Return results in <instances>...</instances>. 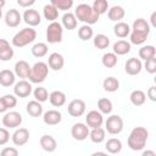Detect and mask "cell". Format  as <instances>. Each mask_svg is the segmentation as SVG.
<instances>
[{
	"label": "cell",
	"mask_w": 156,
	"mask_h": 156,
	"mask_svg": "<svg viewBox=\"0 0 156 156\" xmlns=\"http://www.w3.org/2000/svg\"><path fill=\"white\" fill-rule=\"evenodd\" d=\"M98 108L100 113H105V115H110L112 112V101L107 98H101L98 101Z\"/></svg>",
	"instance_id": "e575fe53"
},
{
	"label": "cell",
	"mask_w": 156,
	"mask_h": 156,
	"mask_svg": "<svg viewBox=\"0 0 156 156\" xmlns=\"http://www.w3.org/2000/svg\"><path fill=\"white\" fill-rule=\"evenodd\" d=\"M93 44L96 49L99 50H104L106 48H108L110 45V38L105 34H96L93 39Z\"/></svg>",
	"instance_id": "d6a6232c"
},
{
	"label": "cell",
	"mask_w": 156,
	"mask_h": 156,
	"mask_svg": "<svg viewBox=\"0 0 156 156\" xmlns=\"http://www.w3.org/2000/svg\"><path fill=\"white\" fill-rule=\"evenodd\" d=\"M126 15V11L122 6H118V5H115L112 6L108 11H107V16H108V20L110 21H113V22H121V20Z\"/></svg>",
	"instance_id": "44dd1931"
},
{
	"label": "cell",
	"mask_w": 156,
	"mask_h": 156,
	"mask_svg": "<svg viewBox=\"0 0 156 156\" xmlns=\"http://www.w3.org/2000/svg\"><path fill=\"white\" fill-rule=\"evenodd\" d=\"M22 20L32 28V27H35V26L40 24V22H41V16H40V13H39L37 10H34V9H27V10L23 12Z\"/></svg>",
	"instance_id": "7c38bea8"
},
{
	"label": "cell",
	"mask_w": 156,
	"mask_h": 156,
	"mask_svg": "<svg viewBox=\"0 0 156 156\" xmlns=\"http://www.w3.org/2000/svg\"><path fill=\"white\" fill-rule=\"evenodd\" d=\"M78 37H79V39H82L83 41H87V40L91 39V38L94 37V30H93V28H91L90 26L83 24V26L79 27V29H78Z\"/></svg>",
	"instance_id": "8d00e7d4"
},
{
	"label": "cell",
	"mask_w": 156,
	"mask_h": 156,
	"mask_svg": "<svg viewBox=\"0 0 156 156\" xmlns=\"http://www.w3.org/2000/svg\"><path fill=\"white\" fill-rule=\"evenodd\" d=\"M43 121L48 126H56L62 121V115L57 110H49V111L44 112Z\"/></svg>",
	"instance_id": "e0dca14e"
},
{
	"label": "cell",
	"mask_w": 156,
	"mask_h": 156,
	"mask_svg": "<svg viewBox=\"0 0 156 156\" xmlns=\"http://www.w3.org/2000/svg\"><path fill=\"white\" fill-rule=\"evenodd\" d=\"M141 69H143V63H141L140 58H136V57L128 58L124 65V71L129 76H136L141 72Z\"/></svg>",
	"instance_id": "4fadbf2b"
},
{
	"label": "cell",
	"mask_w": 156,
	"mask_h": 156,
	"mask_svg": "<svg viewBox=\"0 0 156 156\" xmlns=\"http://www.w3.org/2000/svg\"><path fill=\"white\" fill-rule=\"evenodd\" d=\"M0 156H18V150L16 147L7 146L0 151Z\"/></svg>",
	"instance_id": "bcb514c9"
},
{
	"label": "cell",
	"mask_w": 156,
	"mask_h": 156,
	"mask_svg": "<svg viewBox=\"0 0 156 156\" xmlns=\"http://www.w3.org/2000/svg\"><path fill=\"white\" fill-rule=\"evenodd\" d=\"M150 21H151V26H152V27H156V11H155V12H152Z\"/></svg>",
	"instance_id": "db71d44e"
},
{
	"label": "cell",
	"mask_w": 156,
	"mask_h": 156,
	"mask_svg": "<svg viewBox=\"0 0 156 156\" xmlns=\"http://www.w3.org/2000/svg\"><path fill=\"white\" fill-rule=\"evenodd\" d=\"M90 156H110V155L106 152H102V151H96V152H93Z\"/></svg>",
	"instance_id": "11a10c76"
},
{
	"label": "cell",
	"mask_w": 156,
	"mask_h": 156,
	"mask_svg": "<svg viewBox=\"0 0 156 156\" xmlns=\"http://www.w3.org/2000/svg\"><path fill=\"white\" fill-rule=\"evenodd\" d=\"M89 132L90 129L88 128V126L85 123H74L72 126V129H71V134L73 136L74 140H78V141H83L85 140L88 136H89Z\"/></svg>",
	"instance_id": "30bf717a"
},
{
	"label": "cell",
	"mask_w": 156,
	"mask_h": 156,
	"mask_svg": "<svg viewBox=\"0 0 156 156\" xmlns=\"http://www.w3.org/2000/svg\"><path fill=\"white\" fill-rule=\"evenodd\" d=\"M130 49H132V45L127 40H118V41H116L113 44V54L116 56L126 55V54H128L130 51Z\"/></svg>",
	"instance_id": "cb8c5ba5"
},
{
	"label": "cell",
	"mask_w": 156,
	"mask_h": 156,
	"mask_svg": "<svg viewBox=\"0 0 156 156\" xmlns=\"http://www.w3.org/2000/svg\"><path fill=\"white\" fill-rule=\"evenodd\" d=\"M130 30L138 32V33H144V34H150V24L144 18H136V20H134Z\"/></svg>",
	"instance_id": "603a6c76"
},
{
	"label": "cell",
	"mask_w": 156,
	"mask_h": 156,
	"mask_svg": "<svg viewBox=\"0 0 156 156\" xmlns=\"http://www.w3.org/2000/svg\"><path fill=\"white\" fill-rule=\"evenodd\" d=\"M147 138H149V132H147L146 128H144V127H135L130 132L127 143H128V146L132 150L139 151V150H143L145 147Z\"/></svg>",
	"instance_id": "6da1fadb"
},
{
	"label": "cell",
	"mask_w": 156,
	"mask_h": 156,
	"mask_svg": "<svg viewBox=\"0 0 156 156\" xmlns=\"http://www.w3.org/2000/svg\"><path fill=\"white\" fill-rule=\"evenodd\" d=\"M26 111L32 117H39V116L43 115V106H41L40 102H38L35 100H32L26 105Z\"/></svg>",
	"instance_id": "d4e9b609"
},
{
	"label": "cell",
	"mask_w": 156,
	"mask_h": 156,
	"mask_svg": "<svg viewBox=\"0 0 156 156\" xmlns=\"http://www.w3.org/2000/svg\"><path fill=\"white\" fill-rule=\"evenodd\" d=\"M9 46H10V43L6 39L0 38V51L4 50V49H6V48H9Z\"/></svg>",
	"instance_id": "f907efd6"
},
{
	"label": "cell",
	"mask_w": 156,
	"mask_h": 156,
	"mask_svg": "<svg viewBox=\"0 0 156 156\" xmlns=\"http://www.w3.org/2000/svg\"><path fill=\"white\" fill-rule=\"evenodd\" d=\"M113 33L118 38H127L130 34V27L126 22H117L113 27Z\"/></svg>",
	"instance_id": "4316f807"
},
{
	"label": "cell",
	"mask_w": 156,
	"mask_h": 156,
	"mask_svg": "<svg viewBox=\"0 0 156 156\" xmlns=\"http://www.w3.org/2000/svg\"><path fill=\"white\" fill-rule=\"evenodd\" d=\"M15 80H16V76L12 71L10 69L0 71V84L2 87H11L12 84H15Z\"/></svg>",
	"instance_id": "484cf974"
},
{
	"label": "cell",
	"mask_w": 156,
	"mask_h": 156,
	"mask_svg": "<svg viewBox=\"0 0 156 156\" xmlns=\"http://www.w3.org/2000/svg\"><path fill=\"white\" fill-rule=\"evenodd\" d=\"M15 76L20 77V78H28L29 73H30V66L27 61L24 60H20L15 63Z\"/></svg>",
	"instance_id": "d6986e66"
},
{
	"label": "cell",
	"mask_w": 156,
	"mask_h": 156,
	"mask_svg": "<svg viewBox=\"0 0 156 156\" xmlns=\"http://www.w3.org/2000/svg\"><path fill=\"white\" fill-rule=\"evenodd\" d=\"M61 21H62L61 26L65 27V28L68 29V30H73V29L77 28L78 21H77V18H76L74 13H72V12H66V13L62 16V20H61Z\"/></svg>",
	"instance_id": "7402d4cb"
},
{
	"label": "cell",
	"mask_w": 156,
	"mask_h": 156,
	"mask_svg": "<svg viewBox=\"0 0 156 156\" xmlns=\"http://www.w3.org/2000/svg\"><path fill=\"white\" fill-rule=\"evenodd\" d=\"M33 95H34V98H35V101H38V102H45L48 99H49V93H48V90H46V88H44V87H38V88H35L34 90H33Z\"/></svg>",
	"instance_id": "ab89813d"
},
{
	"label": "cell",
	"mask_w": 156,
	"mask_h": 156,
	"mask_svg": "<svg viewBox=\"0 0 156 156\" xmlns=\"http://www.w3.org/2000/svg\"><path fill=\"white\" fill-rule=\"evenodd\" d=\"M144 67H145L146 72H149L150 74H154L156 72V57H152V58L146 60Z\"/></svg>",
	"instance_id": "f6af8a7d"
},
{
	"label": "cell",
	"mask_w": 156,
	"mask_h": 156,
	"mask_svg": "<svg viewBox=\"0 0 156 156\" xmlns=\"http://www.w3.org/2000/svg\"><path fill=\"white\" fill-rule=\"evenodd\" d=\"M129 99H130V102H132L134 106H141V105H144L145 101H146V94H145L143 90L136 89V90H133V91L130 93Z\"/></svg>",
	"instance_id": "83f0119b"
},
{
	"label": "cell",
	"mask_w": 156,
	"mask_h": 156,
	"mask_svg": "<svg viewBox=\"0 0 156 156\" xmlns=\"http://www.w3.org/2000/svg\"><path fill=\"white\" fill-rule=\"evenodd\" d=\"M105 147H106L107 152H110V154H112V155L118 154V152H121V150H122V141H121L119 139H117V138H111V139H108V140L106 141Z\"/></svg>",
	"instance_id": "f546056e"
},
{
	"label": "cell",
	"mask_w": 156,
	"mask_h": 156,
	"mask_svg": "<svg viewBox=\"0 0 156 156\" xmlns=\"http://www.w3.org/2000/svg\"><path fill=\"white\" fill-rule=\"evenodd\" d=\"M21 21H22V16H21L20 11L16 10V9L9 10L5 15V23H6L7 27L15 28L21 23Z\"/></svg>",
	"instance_id": "9a60e30c"
},
{
	"label": "cell",
	"mask_w": 156,
	"mask_h": 156,
	"mask_svg": "<svg viewBox=\"0 0 156 156\" xmlns=\"http://www.w3.org/2000/svg\"><path fill=\"white\" fill-rule=\"evenodd\" d=\"M105 135H106V132L104 128L99 127V128H94L89 132V138L93 143L95 144H100L105 140Z\"/></svg>",
	"instance_id": "1f68e13d"
},
{
	"label": "cell",
	"mask_w": 156,
	"mask_h": 156,
	"mask_svg": "<svg viewBox=\"0 0 156 156\" xmlns=\"http://www.w3.org/2000/svg\"><path fill=\"white\" fill-rule=\"evenodd\" d=\"M6 111H7V108H6V106H5L4 101H2V99L0 98V113H4V112H6Z\"/></svg>",
	"instance_id": "f5cc1de1"
},
{
	"label": "cell",
	"mask_w": 156,
	"mask_h": 156,
	"mask_svg": "<svg viewBox=\"0 0 156 156\" xmlns=\"http://www.w3.org/2000/svg\"><path fill=\"white\" fill-rule=\"evenodd\" d=\"M105 127H106L107 133L112 135L119 134L123 130V119L118 115H111L110 117H107L105 122Z\"/></svg>",
	"instance_id": "8992f818"
},
{
	"label": "cell",
	"mask_w": 156,
	"mask_h": 156,
	"mask_svg": "<svg viewBox=\"0 0 156 156\" xmlns=\"http://www.w3.org/2000/svg\"><path fill=\"white\" fill-rule=\"evenodd\" d=\"M149 34H144V33H138V32H133L130 30V34H129V39H130V44H134V45H141L146 41Z\"/></svg>",
	"instance_id": "f35d334b"
},
{
	"label": "cell",
	"mask_w": 156,
	"mask_h": 156,
	"mask_svg": "<svg viewBox=\"0 0 156 156\" xmlns=\"http://www.w3.org/2000/svg\"><path fill=\"white\" fill-rule=\"evenodd\" d=\"M13 55H15L13 49L11 46H9V48H6V49L0 51V60L1 61H10L13 57Z\"/></svg>",
	"instance_id": "ee69618b"
},
{
	"label": "cell",
	"mask_w": 156,
	"mask_h": 156,
	"mask_svg": "<svg viewBox=\"0 0 156 156\" xmlns=\"http://www.w3.org/2000/svg\"><path fill=\"white\" fill-rule=\"evenodd\" d=\"M102 88H104V90H106L108 93H115L119 88V82H118L117 78H115L112 76L111 77H107L102 82Z\"/></svg>",
	"instance_id": "f1b7e54d"
},
{
	"label": "cell",
	"mask_w": 156,
	"mask_h": 156,
	"mask_svg": "<svg viewBox=\"0 0 156 156\" xmlns=\"http://www.w3.org/2000/svg\"><path fill=\"white\" fill-rule=\"evenodd\" d=\"M50 4L54 5L57 10L67 11L73 6V0H51Z\"/></svg>",
	"instance_id": "b9f144b4"
},
{
	"label": "cell",
	"mask_w": 156,
	"mask_h": 156,
	"mask_svg": "<svg viewBox=\"0 0 156 156\" xmlns=\"http://www.w3.org/2000/svg\"><path fill=\"white\" fill-rule=\"evenodd\" d=\"M39 143H40L41 149H43L44 151H46V152H54V151L56 150V147H57V141H56V139H55L52 135H50V134H44V135L40 138Z\"/></svg>",
	"instance_id": "ac0fdd59"
},
{
	"label": "cell",
	"mask_w": 156,
	"mask_h": 156,
	"mask_svg": "<svg viewBox=\"0 0 156 156\" xmlns=\"http://www.w3.org/2000/svg\"><path fill=\"white\" fill-rule=\"evenodd\" d=\"M22 115L17 111H10V112H6L2 117V124L4 127L7 129V128H17L21 126L22 123Z\"/></svg>",
	"instance_id": "52a82bcc"
},
{
	"label": "cell",
	"mask_w": 156,
	"mask_h": 156,
	"mask_svg": "<svg viewBox=\"0 0 156 156\" xmlns=\"http://www.w3.org/2000/svg\"><path fill=\"white\" fill-rule=\"evenodd\" d=\"M10 140V133L6 128H0V145H5Z\"/></svg>",
	"instance_id": "7dc6e473"
},
{
	"label": "cell",
	"mask_w": 156,
	"mask_h": 156,
	"mask_svg": "<svg viewBox=\"0 0 156 156\" xmlns=\"http://www.w3.org/2000/svg\"><path fill=\"white\" fill-rule=\"evenodd\" d=\"M34 0H17V4L21 6V7H28L29 9V6H32V5H34Z\"/></svg>",
	"instance_id": "681fc988"
},
{
	"label": "cell",
	"mask_w": 156,
	"mask_h": 156,
	"mask_svg": "<svg viewBox=\"0 0 156 156\" xmlns=\"http://www.w3.org/2000/svg\"><path fill=\"white\" fill-rule=\"evenodd\" d=\"M49 100H50V104L55 107H61L66 104V94L63 91H60V90H55L52 93L49 94Z\"/></svg>",
	"instance_id": "ffe728a7"
},
{
	"label": "cell",
	"mask_w": 156,
	"mask_h": 156,
	"mask_svg": "<svg viewBox=\"0 0 156 156\" xmlns=\"http://www.w3.org/2000/svg\"><path fill=\"white\" fill-rule=\"evenodd\" d=\"M93 10L100 16L105 12H107V9H108V2L106 0H95L93 2Z\"/></svg>",
	"instance_id": "60d3db41"
},
{
	"label": "cell",
	"mask_w": 156,
	"mask_h": 156,
	"mask_svg": "<svg viewBox=\"0 0 156 156\" xmlns=\"http://www.w3.org/2000/svg\"><path fill=\"white\" fill-rule=\"evenodd\" d=\"M30 51H32V55L34 57H39V58L44 57L48 54V45L45 43H37L32 46Z\"/></svg>",
	"instance_id": "d590c367"
},
{
	"label": "cell",
	"mask_w": 156,
	"mask_h": 156,
	"mask_svg": "<svg viewBox=\"0 0 156 156\" xmlns=\"http://www.w3.org/2000/svg\"><path fill=\"white\" fill-rule=\"evenodd\" d=\"M37 38V32L35 29L30 28V27H27V28H23L21 29L20 32H17L13 38H12V45L16 46V48H23V46H27L28 44L33 43Z\"/></svg>",
	"instance_id": "3957f363"
},
{
	"label": "cell",
	"mask_w": 156,
	"mask_h": 156,
	"mask_svg": "<svg viewBox=\"0 0 156 156\" xmlns=\"http://www.w3.org/2000/svg\"><path fill=\"white\" fill-rule=\"evenodd\" d=\"M101 62L106 68H112L117 65V56L113 52H106L102 55Z\"/></svg>",
	"instance_id": "74e56055"
},
{
	"label": "cell",
	"mask_w": 156,
	"mask_h": 156,
	"mask_svg": "<svg viewBox=\"0 0 156 156\" xmlns=\"http://www.w3.org/2000/svg\"><path fill=\"white\" fill-rule=\"evenodd\" d=\"M146 95L151 101H156V87H150Z\"/></svg>",
	"instance_id": "c3c4849f"
},
{
	"label": "cell",
	"mask_w": 156,
	"mask_h": 156,
	"mask_svg": "<svg viewBox=\"0 0 156 156\" xmlns=\"http://www.w3.org/2000/svg\"><path fill=\"white\" fill-rule=\"evenodd\" d=\"M5 4H6L5 0H0V9H2V7L5 6Z\"/></svg>",
	"instance_id": "9f6ffc18"
},
{
	"label": "cell",
	"mask_w": 156,
	"mask_h": 156,
	"mask_svg": "<svg viewBox=\"0 0 156 156\" xmlns=\"http://www.w3.org/2000/svg\"><path fill=\"white\" fill-rule=\"evenodd\" d=\"M1 16H2V9H0V18H1Z\"/></svg>",
	"instance_id": "6f0895ef"
},
{
	"label": "cell",
	"mask_w": 156,
	"mask_h": 156,
	"mask_svg": "<svg viewBox=\"0 0 156 156\" xmlns=\"http://www.w3.org/2000/svg\"><path fill=\"white\" fill-rule=\"evenodd\" d=\"M85 102L80 99H74L68 104L67 107V112L68 115H71L72 117H80L84 115L85 112Z\"/></svg>",
	"instance_id": "8fae6325"
},
{
	"label": "cell",
	"mask_w": 156,
	"mask_h": 156,
	"mask_svg": "<svg viewBox=\"0 0 156 156\" xmlns=\"http://www.w3.org/2000/svg\"><path fill=\"white\" fill-rule=\"evenodd\" d=\"M62 35H63V28L61 23L58 22H51L46 27V40L50 44H56L62 41Z\"/></svg>",
	"instance_id": "5b68a950"
},
{
	"label": "cell",
	"mask_w": 156,
	"mask_h": 156,
	"mask_svg": "<svg viewBox=\"0 0 156 156\" xmlns=\"http://www.w3.org/2000/svg\"><path fill=\"white\" fill-rule=\"evenodd\" d=\"M11 139L16 146H22V145L27 144L29 140V130L27 128H17L13 132Z\"/></svg>",
	"instance_id": "5bb4252c"
},
{
	"label": "cell",
	"mask_w": 156,
	"mask_h": 156,
	"mask_svg": "<svg viewBox=\"0 0 156 156\" xmlns=\"http://www.w3.org/2000/svg\"><path fill=\"white\" fill-rule=\"evenodd\" d=\"M1 99H2V101H4V104H5L7 110H10V108H12V107H15L17 105V98L13 94H6Z\"/></svg>",
	"instance_id": "7bdbcfd3"
},
{
	"label": "cell",
	"mask_w": 156,
	"mask_h": 156,
	"mask_svg": "<svg viewBox=\"0 0 156 156\" xmlns=\"http://www.w3.org/2000/svg\"><path fill=\"white\" fill-rule=\"evenodd\" d=\"M49 74V66L48 63L43 62V61H39V62H35L32 67H30V73H29V82L30 83H35V84H39V83H43L46 77Z\"/></svg>",
	"instance_id": "277c9868"
},
{
	"label": "cell",
	"mask_w": 156,
	"mask_h": 156,
	"mask_svg": "<svg viewBox=\"0 0 156 156\" xmlns=\"http://www.w3.org/2000/svg\"><path fill=\"white\" fill-rule=\"evenodd\" d=\"M43 15H44V17H45L48 21L55 22V21L57 20V17H58V10H57L54 5L46 4V5L44 6V9H43Z\"/></svg>",
	"instance_id": "4dcf8cb0"
},
{
	"label": "cell",
	"mask_w": 156,
	"mask_h": 156,
	"mask_svg": "<svg viewBox=\"0 0 156 156\" xmlns=\"http://www.w3.org/2000/svg\"><path fill=\"white\" fill-rule=\"evenodd\" d=\"M74 16L77 21H80L88 26L95 24L99 21V15L93 10V7L88 4H79L74 10Z\"/></svg>",
	"instance_id": "7a4b0ae2"
},
{
	"label": "cell",
	"mask_w": 156,
	"mask_h": 156,
	"mask_svg": "<svg viewBox=\"0 0 156 156\" xmlns=\"http://www.w3.org/2000/svg\"><path fill=\"white\" fill-rule=\"evenodd\" d=\"M141 156H156V152L154 150H145L141 154Z\"/></svg>",
	"instance_id": "816d5d0a"
},
{
	"label": "cell",
	"mask_w": 156,
	"mask_h": 156,
	"mask_svg": "<svg viewBox=\"0 0 156 156\" xmlns=\"http://www.w3.org/2000/svg\"><path fill=\"white\" fill-rule=\"evenodd\" d=\"M104 123V117H102V113H100L99 111L96 110H91L87 113L85 116V124L88 126V128L90 129H94V128H99L101 127Z\"/></svg>",
	"instance_id": "9c48e42d"
},
{
	"label": "cell",
	"mask_w": 156,
	"mask_h": 156,
	"mask_svg": "<svg viewBox=\"0 0 156 156\" xmlns=\"http://www.w3.org/2000/svg\"><path fill=\"white\" fill-rule=\"evenodd\" d=\"M32 91H33L32 83L26 80V79L17 82L13 87V95L16 98H27L32 94Z\"/></svg>",
	"instance_id": "ba28073f"
},
{
	"label": "cell",
	"mask_w": 156,
	"mask_h": 156,
	"mask_svg": "<svg viewBox=\"0 0 156 156\" xmlns=\"http://www.w3.org/2000/svg\"><path fill=\"white\" fill-rule=\"evenodd\" d=\"M156 55V49L154 45H144L139 49V57L144 61L155 57Z\"/></svg>",
	"instance_id": "836d02e7"
},
{
	"label": "cell",
	"mask_w": 156,
	"mask_h": 156,
	"mask_svg": "<svg viewBox=\"0 0 156 156\" xmlns=\"http://www.w3.org/2000/svg\"><path fill=\"white\" fill-rule=\"evenodd\" d=\"M48 66L52 69V71H60L65 66V58L61 54L58 52H52L49 55L48 58Z\"/></svg>",
	"instance_id": "2e32d148"
}]
</instances>
